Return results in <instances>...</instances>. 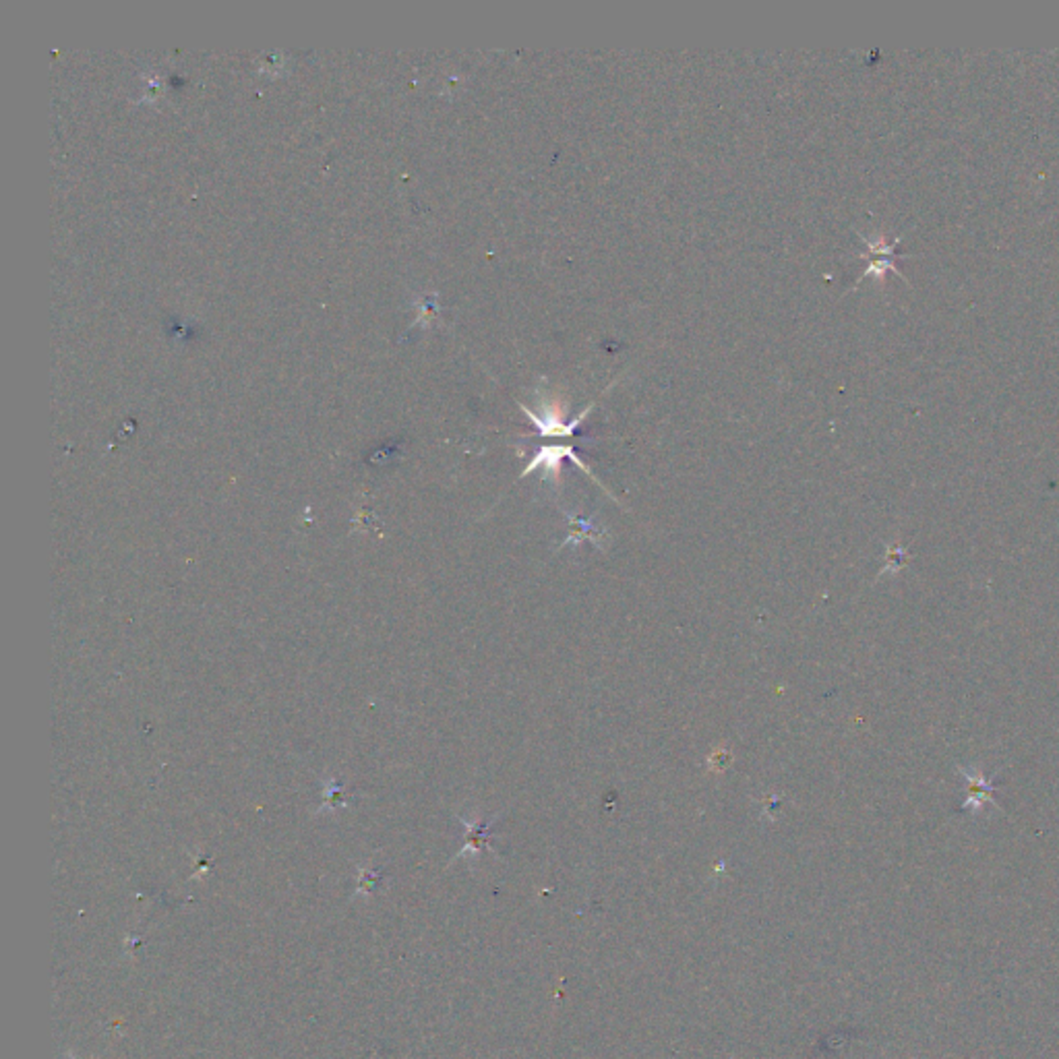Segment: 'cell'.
I'll use <instances>...</instances> for the list:
<instances>
[{
    "label": "cell",
    "mask_w": 1059,
    "mask_h": 1059,
    "mask_svg": "<svg viewBox=\"0 0 1059 1059\" xmlns=\"http://www.w3.org/2000/svg\"><path fill=\"white\" fill-rule=\"evenodd\" d=\"M859 236H861L863 243H865L867 248H869L867 253H861L863 259H869V265H867V269L863 271V274L859 276V282H861V279L869 278V276H874L877 279H884L886 271H894V274L900 276L907 282V278L902 276L900 271H898V267H896V259H908V257H910V255H902V253L896 251L898 245H900V240H902L900 236H896L894 240H886L882 235L876 236V238H867L865 235H861V232H859ZM859 282H856V284H859Z\"/></svg>",
    "instance_id": "cell-1"
},
{
    "label": "cell",
    "mask_w": 1059,
    "mask_h": 1059,
    "mask_svg": "<svg viewBox=\"0 0 1059 1059\" xmlns=\"http://www.w3.org/2000/svg\"><path fill=\"white\" fill-rule=\"evenodd\" d=\"M565 457H570L571 462H573L575 466H578L580 470L586 472L588 477H592V480H596L598 485H601V480H598V478L594 477V474H592V470L588 468V466L582 462V457H580L578 454H575V449H573L571 446H542V447H539V449H536L534 457H532V462H530V464L526 466V470L521 472V477H519V478H524V477H528V474H532L536 468H542V470H544V472H542V480H550V482H555V480H559V474H561V462H563ZM601 487H603V485H601ZM603 488H604V487H603Z\"/></svg>",
    "instance_id": "cell-2"
},
{
    "label": "cell",
    "mask_w": 1059,
    "mask_h": 1059,
    "mask_svg": "<svg viewBox=\"0 0 1059 1059\" xmlns=\"http://www.w3.org/2000/svg\"><path fill=\"white\" fill-rule=\"evenodd\" d=\"M519 408L534 423L536 435H539V437H571V435H575V431H578L583 420H586L592 408H594V404H590L588 408H583L580 414L571 420V423H565L563 414H561V410L557 406H547L540 412V414H536V412L524 406V404H519Z\"/></svg>",
    "instance_id": "cell-3"
},
{
    "label": "cell",
    "mask_w": 1059,
    "mask_h": 1059,
    "mask_svg": "<svg viewBox=\"0 0 1059 1059\" xmlns=\"http://www.w3.org/2000/svg\"><path fill=\"white\" fill-rule=\"evenodd\" d=\"M958 774H960L962 778H967V782H969V797L962 803V809H972V812L979 813L980 809H983V805L995 803L993 781H989V778L980 772V770L958 766Z\"/></svg>",
    "instance_id": "cell-4"
},
{
    "label": "cell",
    "mask_w": 1059,
    "mask_h": 1059,
    "mask_svg": "<svg viewBox=\"0 0 1059 1059\" xmlns=\"http://www.w3.org/2000/svg\"><path fill=\"white\" fill-rule=\"evenodd\" d=\"M565 516H567V521H570L571 532H570V539H567L563 542V547H565V544H571V547H578V544L583 542V540H592V542H596L601 549H604V544L601 542L604 532H603L601 528L596 526L594 519H592V518L586 519V518L578 516V513H565Z\"/></svg>",
    "instance_id": "cell-5"
},
{
    "label": "cell",
    "mask_w": 1059,
    "mask_h": 1059,
    "mask_svg": "<svg viewBox=\"0 0 1059 1059\" xmlns=\"http://www.w3.org/2000/svg\"><path fill=\"white\" fill-rule=\"evenodd\" d=\"M464 823H466V828H468V844L464 846V851L459 853L457 856L477 855L478 851L495 853L493 846H490V825L495 823V820H490L487 823H468V822H464Z\"/></svg>",
    "instance_id": "cell-6"
},
{
    "label": "cell",
    "mask_w": 1059,
    "mask_h": 1059,
    "mask_svg": "<svg viewBox=\"0 0 1059 1059\" xmlns=\"http://www.w3.org/2000/svg\"><path fill=\"white\" fill-rule=\"evenodd\" d=\"M886 557H887V563L884 565V570L879 571V575H884V573H898L902 570V567H905V563H907L908 549L902 547V544H887Z\"/></svg>",
    "instance_id": "cell-7"
},
{
    "label": "cell",
    "mask_w": 1059,
    "mask_h": 1059,
    "mask_svg": "<svg viewBox=\"0 0 1059 1059\" xmlns=\"http://www.w3.org/2000/svg\"><path fill=\"white\" fill-rule=\"evenodd\" d=\"M1057 526H1059V524H1057Z\"/></svg>",
    "instance_id": "cell-8"
}]
</instances>
